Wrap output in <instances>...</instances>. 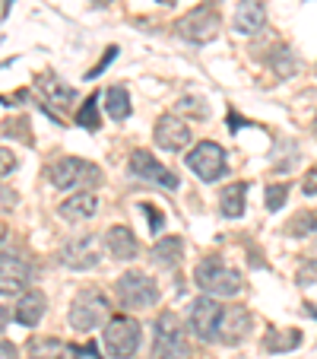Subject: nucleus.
Masks as SVG:
<instances>
[{
    "label": "nucleus",
    "mask_w": 317,
    "mask_h": 359,
    "mask_svg": "<svg viewBox=\"0 0 317 359\" xmlns=\"http://www.w3.org/2000/svg\"><path fill=\"white\" fill-rule=\"evenodd\" d=\"M194 283L209 296H238L241 292V273L225 264L219 255H209L194 267Z\"/></svg>",
    "instance_id": "obj_1"
},
{
    "label": "nucleus",
    "mask_w": 317,
    "mask_h": 359,
    "mask_svg": "<svg viewBox=\"0 0 317 359\" xmlns=\"http://www.w3.org/2000/svg\"><path fill=\"white\" fill-rule=\"evenodd\" d=\"M48 178H51V184L55 188H99L105 178H101V169L95 163H86V159L80 156H64V159H55L51 163V169H48Z\"/></svg>",
    "instance_id": "obj_2"
},
{
    "label": "nucleus",
    "mask_w": 317,
    "mask_h": 359,
    "mask_svg": "<svg viewBox=\"0 0 317 359\" xmlns=\"http://www.w3.org/2000/svg\"><path fill=\"white\" fill-rule=\"evenodd\" d=\"M155 359H190L188 334H184L181 321L175 312H162L155 318V344H153Z\"/></svg>",
    "instance_id": "obj_3"
},
{
    "label": "nucleus",
    "mask_w": 317,
    "mask_h": 359,
    "mask_svg": "<svg viewBox=\"0 0 317 359\" xmlns=\"http://www.w3.org/2000/svg\"><path fill=\"white\" fill-rule=\"evenodd\" d=\"M99 325H108V299L99 290H80L70 302V327L89 334Z\"/></svg>",
    "instance_id": "obj_4"
},
{
    "label": "nucleus",
    "mask_w": 317,
    "mask_h": 359,
    "mask_svg": "<svg viewBox=\"0 0 317 359\" xmlns=\"http://www.w3.org/2000/svg\"><path fill=\"white\" fill-rule=\"evenodd\" d=\"M223 315H225V309L216 302V296H209V292L197 296L194 302H190V331H194V337L203 340V344L219 340Z\"/></svg>",
    "instance_id": "obj_5"
},
{
    "label": "nucleus",
    "mask_w": 317,
    "mask_h": 359,
    "mask_svg": "<svg viewBox=\"0 0 317 359\" xmlns=\"http://www.w3.org/2000/svg\"><path fill=\"white\" fill-rule=\"evenodd\" d=\"M101 340H105L108 356L130 359L140 350V325H136L134 318H127V315H115V318H108V325H105Z\"/></svg>",
    "instance_id": "obj_6"
},
{
    "label": "nucleus",
    "mask_w": 317,
    "mask_h": 359,
    "mask_svg": "<svg viewBox=\"0 0 317 359\" xmlns=\"http://www.w3.org/2000/svg\"><path fill=\"white\" fill-rule=\"evenodd\" d=\"M115 292H118V302H121L124 309H149V305L159 302V286H155V280L146 277V273H140V271L124 273V277L118 280Z\"/></svg>",
    "instance_id": "obj_7"
},
{
    "label": "nucleus",
    "mask_w": 317,
    "mask_h": 359,
    "mask_svg": "<svg viewBox=\"0 0 317 359\" xmlns=\"http://www.w3.org/2000/svg\"><path fill=\"white\" fill-rule=\"evenodd\" d=\"M188 169L194 172L200 182H216L225 175V153L219 143L213 140H200L194 149L188 153Z\"/></svg>",
    "instance_id": "obj_8"
},
{
    "label": "nucleus",
    "mask_w": 317,
    "mask_h": 359,
    "mask_svg": "<svg viewBox=\"0 0 317 359\" xmlns=\"http://www.w3.org/2000/svg\"><path fill=\"white\" fill-rule=\"evenodd\" d=\"M216 32H219V13L213 10V4H203V7L190 10L188 16L178 20V35H184V39L194 41V45L213 41Z\"/></svg>",
    "instance_id": "obj_9"
},
{
    "label": "nucleus",
    "mask_w": 317,
    "mask_h": 359,
    "mask_svg": "<svg viewBox=\"0 0 317 359\" xmlns=\"http://www.w3.org/2000/svg\"><path fill=\"white\" fill-rule=\"evenodd\" d=\"M130 172H134L136 178H146V182L159 184V188H169V191H178V184H181L175 172L165 169L149 149H134V153H130Z\"/></svg>",
    "instance_id": "obj_10"
},
{
    "label": "nucleus",
    "mask_w": 317,
    "mask_h": 359,
    "mask_svg": "<svg viewBox=\"0 0 317 359\" xmlns=\"http://www.w3.org/2000/svg\"><path fill=\"white\" fill-rule=\"evenodd\" d=\"M95 236H80L70 238L61 248V264L70 267V271H92L99 264V251H95Z\"/></svg>",
    "instance_id": "obj_11"
},
{
    "label": "nucleus",
    "mask_w": 317,
    "mask_h": 359,
    "mask_svg": "<svg viewBox=\"0 0 317 359\" xmlns=\"http://www.w3.org/2000/svg\"><path fill=\"white\" fill-rule=\"evenodd\" d=\"M153 137H155V143H159L162 149H171V153H178V149H184L190 143V128L181 121V118L162 115L159 121H155Z\"/></svg>",
    "instance_id": "obj_12"
},
{
    "label": "nucleus",
    "mask_w": 317,
    "mask_h": 359,
    "mask_svg": "<svg viewBox=\"0 0 317 359\" xmlns=\"http://www.w3.org/2000/svg\"><path fill=\"white\" fill-rule=\"evenodd\" d=\"M105 248H108V255L115 261H134L140 255V242H136V236L127 226H111L105 232Z\"/></svg>",
    "instance_id": "obj_13"
},
{
    "label": "nucleus",
    "mask_w": 317,
    "mask_h": 359,
    "mask_svg": "<svg viewBox=\"0 0 317 359\" xmlns=\"http://www.w3.org/2000/svg\"><path fill=\"white\" fill-rule=\"evenodd\" d=\"M267 26V7L260 0H241L235 7V32L238 35H254Z\"/></svg>",
    "instance_id": "obj_14"
},
{
    "label": "nucleus",
    "mask_w": 317,
    "mask_h": 359,
    "mask_svg": "<svg viewBox=\"0 0 317 359\" xmlns=\"http://www.w3.org/2000/svg\"><path fill=\"white\" fill-rule=\"evenodd\" d=\"M95 213H99V197L89 194V191H76L73 197H67V201L61 203V217L67 219V223H86Z\"/></svg>",
    "instance_id": "obj_15"
},
{
    "label": "nucleus",
    "mask_w": 317,
    "mask_h": 359,
    "mask_svg": "<svg viewBox=\"0 0 317 359\" xmlns=\"http://www.w3.org/2000/svg\"><path fill=\"white\" fill-rule=\"evenodd\" d=\"M0 271H3V292L10 290H22V286L32 280V267L13 255V251H3V258H0Z\"/></svg>",
    "instance_id": "obj_16"
},
{
    "label": "nucleus",
    "mask_w": 317,
    "mask_h": 359,
    "mask_svg": "<svg viewBox=\"0 0 317 359\" xmlns=\"http://www.w3.org/2000/svg\"><path fill=\"white\" fill-rule=\"evenodd\" d=\"M45 305H48V299H45V292L41 290L22 292L20 302H16V321L26 325V327H35L41 321V315H45Z\"/></svg>",
    "instance_id": "obj_17"
},
{
    "label": "nucleus",
    "mask_w": 317,
    "mask_h": 359,
    "mask_svg": "<svg viewBox=\"0 0 317 359\" xmlns=\"http://www.w3.org/2000/svg\"><path fill=\"white\" fill-rule=\"evenodd\" d=\"M248 327H251V315L244 312L241 305H235V309H225L223 327H219V340H223V344H238V340L248 334Z\"/></svg>",
    "instance_id": "obj_18"
},
{
    "label": "nucleus",
    "mask_w": 317,
    "mask_h": 359,
    "mask_svg": "<svg viewBox=\"0 0 317 359\" xmlns=\"http://www.w3.org/2000/svg\"><path fill=\"white\" fill-rule=\"evenodd\" d=\"M41 93H45L48 109H55V111H67L70 105H73V99H76L73 86L55 80V76H45V80H41Z\"/></svg>",
    "instance_id": "obj_19"
},
{
    "label": "nucleus",
    "mask_w": 317,
    "mask_h": 359,
    "mask_svg": "<svg viewBox=\"0 0 317 359\" xmlns=\"http://www.w3.org/2000/svg\"><path fill=\"white\" fill-rule=\"evenodd\" d=\"M184 258V242L178 236H165L162 242H155L153 248V261L159 267H165V271H171V267H178Z\"/></svg>",
    "instance_id": "obj_20"
},
{
    "label": "nucleus",
    "mask_w": 317,
    "mask_h": 359,
    "mask_svg": "<svg viewBox=\"0 0 317 359\" xmlns=\"http://www.w3.org/2000/svg\"><path fill=\"white\" fill-rule=\"evenodd\" d=\"M244 194H248V184L244 182H232L223 188V194H219V210H223V217L229 219H238L244 213Z\"/></svg>",
    "instance_id": "obj_21"
},
{
    "label": "nucleus",
    "mask_w": 317,
    "mask_h": 359,
    "mask_svg": "<svg viewBox=\"0 0 317 359\" xmlns=\"http://www.w3.org/2000/svg\"><path fill=\"white\" fill-rule=\"evenodd\" d=\"M105 111H108L111 121H127L134 105H130V95L124 86H108L105 89Z\"/></svg>",
    "instance_id": "obj_22"
},
{
    "label": "nucleus",
    "mask_w": 317,
    "mask_h": 359,
    "mask_svg": "<svg viewBox=\"0 0 317 359\" xmlns=\"http://www.w3.org/2000/svg\"><path fill=\"white\" fill-rule=\"evenodd\" d=\"M70 346L57 337H32L29 340V359H67Z\"/></svg>",
    "instance_id": "obj_23"
},
{
    "label": "nucleus",
    "mask_w": 317,
    "mask_h": 359,
    "mask_svg": "<svg viewBox=\"0 0 317 359\" xmlns=\"http://www.w3.org/2000/svg\"><path fill=\"white\" fill-rule=\"evenodd\" d=\"M302 344V331H267L263 337V350L267 353H283V350H292V346Z\"/></svg>",
    "instance_id": "obj_24"
},
{
    "label": "nucleus",
    "mask_w": 317,
    "mask_h": 359,
    "mask_svg": "<svg viewBox=\"0 0 317 359\" xmlns=\"http://www.w3.org/2000/svg\"><path fill=\"white\" fill-rule=\"evenodd\" d=\"M76 124L80 128H86V130H99V93L95 95H89L86 102H83V109L76 111Z\"/></svg>",
    "instance_id": "obj_25"
},
{
    "label": "nucleus",
    "mask_w": 317,
    "mask_h": 359,
    "mask_svg": "<svg viewBox=\"0 0 317 359\" xmlns=\"http://www.w3.org/2000/svg\"><path fill=\"white\" fill-rule=\"evenodd\" d=\"M286 194H289V188H286V184H267L263 201H267V207H270V210H279V207L286 203Z\"/></svg>",
    "instance_id": "obj_26"
},
{
    "label": "nucleus",
    "mask_w": 317,
    "mask_h": 359,
    "mask_svg": "<svg viewBox=\"0 0 317 359\" xmlns=\"http://www.w3.org/2000/svg\"><path fill=\"white\" fill-rule=\"evenodd\" d=\"M308 226H314V229H317V213H302V217L289 219V226H286V229H289L292 236H304V232H311Z\"/></svg>",
    "instance_id": "obj_27"
},
{
    "label": "nucleus",
    "mask_w": 317,
    "mask_h": 359,
    "mask_svg": "<svg viewBox=\"0 0 317 359\" xmlns=\"http://www.w3.org/2000/svg\"><path fill=\"white\" fill-rule=\"evenodd\" d=\"M140 210L146 213V219H149V232H155V236H159V232L165 229V213H159L153 203H140Z\"/></svg>",
    "instance_id": "obj_28"
},
{
    "label": "nucleus",
    "mask_w": 317,
    "mask_h": 359,
    "mask_svg": "<svg viewBox=\"0 0 317 359\" xmlns=\"http://www.w3.org/2000/svg\"><path fill=\"white\" fill-rule=\"evenodd\" d=\"M115 57H118V45L105 48V57H101V61H99V64H95V67H92V70H89V74H86V80H95V76H99V74H101V70L108 67V64H111V61H115Z\"/></svg>",
    "instance_id": "obj_29"
},
{
    "label": "nucleus",
    "mask_w": 317,
    "mask_h": 359,
    "mask_svg": "<svg viewBox=\"0 0 317 359\" xmlns=\"http://www.w3.org/2000/svg\"><path fill=\"white\" fill-rule=\"evenodd\" d=\"M302 191L308 197L317 194V165H314V169H308V175H304V182H302Z\"/></svg>",
    "instance_id": "obj_30"
},
{
    "label": "nucleus",
    "mask_w": 317,
    "mask_h": 359,
    "mask_svg": "<svg viewBox=\"0 0 317 359\" xmlns=\"http://www.w3.org/2000/svg\"><path fill=\"white\" fill-rule=\"evenodd\" d=\"M200 99H181V109L184 111H194L197 118H206V105H197Z\"/></svg>",
    "instance_id": "obj_31"
},
{
    "label": "nucleus",
    "mask_w": 317,
    "mask_h": 359,
    "mask_svg": "<svg viewBox=\"0 0 317 359\" xmlns=\"http://www.w3.org/2000/svg\"><path fill=\"white\" fill-rule=\"evenodd\" d=\"M3 359H16V346L10 340H3Z\"/></svg>",
    "instance_id": "obj_32"
},
{
    "label": "nucleus",
    "mask_w": 317,
    "mask_h": 359,
    "mask_svg": "<svg viewBox=\"0 0 317 359\" xmlns=\"http://www.w3.org/2000/svg\"><path fill=\"white\" fill-rule=\"evenodd\" d=\"M159 4H165V7H171V4H175V0H159Z\"/></svg>",
    "instance_id": "obj_33"
},
{
    "label": "nucleus",
    "mask_w": 317,
    "mask_h": 359,
    "mask_svg": "<svg viewBox=\"0 0 317 359\" xmlns=\"http://www.w3.org/2000/svg\"><path fill=\"white\" fill-rule=\"evenodd\" d=\"M314 128H317V121H314Z\"/></svg>",
    "instance_id": "obj_34"
}]
</instances>
